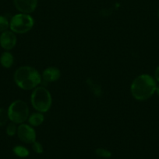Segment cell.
I'll use <instances>...</instances> for the list:
<instances>
[{"label":"cell","instance_id":"cell-4","mask_svg":"<svg viewBox=\"0 0 159 159\" xmlns=\"http://www.w3.org/2000/svg\"><path fill=\"white\" fill-rule=\"evenodd\" d=\"M8 116L11 122L16 124H23L29 117V107L23 100H16L8 108Z\"/></svg>","mask_w":159,"mask_h":159},{"label":"cell","instance_id":"cell-20","mask_svg":"<svg viewBox=\"0 0 159 159\" xmlns=\"http://www.w3.org/2000/svg\"><path fill=\"white\" fill-rule=\"evenodd\" d=\"M155 93H157V94L158 95V96H159V85H157V88H156V91H155Z\"/></svg>","mask_w":159,"mask_h":159},{"label":"cell","instance_id":"cell-21","mask_svg":"<svg viewBox=\"0 0 159 159\" xmlns=\"http://www.w3.org/2000/svg\"><path fill=\"white\" fill-rule=\"evenodd\" d=\"M157 17H158V19H159V9H158V11H157Z\"/></svg>","mask_w":159,"mask_h":159},{"label":"cell","instance_id":"cell-10","mask_svg":"<svg viewBox=\"0 0 159 159\" xmlns=\"http://www.w3.org/2000/svg\"><path fill=\"white\" fill-rule=\"evenodd\" d=\"M28 124L31 126V127H38V126L41 125L45 121V116L42 113L40 112H37V113H34L31 115H30L29 117L27 119Z\"/></svg>","mask_w":159,"mask_h":159},{"label":"cell","instance_id":"cell-9","mask_svg":"<svg viewBox=\"0 0 159 159\" xmlns=\"http://www.w3.org/2000/svg\"><path fill=\"white\" fill-rule=\"evenodd\" d=\"M61 76V71L55 67H48L44 70L42 73V79L46 82H54L59 79Z\"/></svg>","mask_w":159,"mask_h":159},{"label":"cell","instance_id":"cell-6","mask_svg":"<svg viewBox=\"0 0 159 159\" xmlns=\"http://www.w3.org/2000/svg\"><path fill=\"white\" fill-rule=\"evenodd\" d=\"M17 136L26 144H32L36 141V132L30 124H21L17 127Z\"/></svg>","mask_w":159,"mask_h":159},{"label":"cell","instance_id":"cell-18","mask_svg":"<svg viewBox=\"0 0 159 159\" xmlns=\"http://www.w3.org/2000/svg\"><path fill=\"white\" fill-rule=\"evenodd\" d=\"M32 148L34 150V152L37 154H42L44 152L43 146L38 141H35L34 143H32Z\"/></svg>","mask_w":159,"mask_h":159},{"label":"cell","instance_id":"cell-16","mask_svg":"<svg viewBox=\"0 0 159 159\" xmlns=\"http://www.w3.org/2000/svg\"><path fill=\"white\" fill-rule=\"evenodd\" d=\"M9 28V21L3 16H0V33L6 31Z\"/></svg>","mask_w":159,"mask_h":159},{"label":"cell","instance_id":"cell-19","mask_svg":"<svg viewBox=\"0 0 159 159\" xmlns=\"http://www.w3.org/2000/svg\"><path fill=\"white\" fill-rule=\"evenodd\" d=\"M154 79L159 82V65L156 68L155 71H154Z\"/></svg>","mask_w":159,"mask_h":159},{"label":"cell","instance_id":"cell-1","mask_svg":"<svg viewBox=\"0 0 159 159\" xmlns=\"http://www.w3.org/2000/svg\"><path fill=\"white\" fill-rule=\"evenodd\" d=\"M156 88L155 79L150 75L142 74L132 81L130 92L134 99L138 101H144L154 94Z\"/></svg>","mask_w":159,"mask_h":159},{"label":"cell","instance_id":"cell-2","mask_svg":"<svg viewBox=\"0 0 159 159\" xmlns=\"http://www.w3.org/2000/svg\"><path fill=\"white\" fill-rule=\"evenodd\" d=\"M16 85L23 90H32L38 86L42 81V77L36 68L31 66H21L14 73Z\"/></svg>","mask_w":159,"mask_h":159},{"label":"cell","instance_id":"cell-13","mask_svg":"<svg viewBox=\"0 0 159 159\" xmlns=\"http://www.w3.org/2000/svg\"><path fill=\"white\" fill-rule=\"evenodd\" d=\"M95 154H96L97 156L100 157V158H111L112 156V153L111 152H109L108 150L107 149H104V148H97L95 150Z\"/></svg>","mask_w":159,"mask_h":159},{"label":"cell","instance_id":"cell-15","mask_svg":"<svg viewBox=\"0 0 159 159\" xmlns=\"http://www.w3.org/2000/svg\"><path fill=\"white\" fill-rule=\"evenodd\" d=\"M6 134L9 137H13L17 133V127L16 126V124L13 122L9 123L7 125L6 129Z\"/></svg>","mask_w":159,"mask_h":159},{"label":"cell","instance_id":"cell-14","mask_svg":"<svg viewBox=\"0 0 159 159\" xmlns=\"http://www.w3.org/2000/svg\"><path fill=\"white\" fill-rule=\"evenodd\" d=\"M8 120H9V119L7 110L3 108H0V127L6 125Z\"/></svg>","mask_w":159,"mask_h":159},{"label":"cell","instance_id":"cell-11","mask_svg":"<svg viewBox=\"0 0 159 159\" xmlns=\"http://www.w3.org/2000/svg\"><path fill=\"white\" fill-rule=\"evenodd\" d=\"M14 57L9 51H5L0 57V64L5 68H10L13 65Z\"/></svg>","mask_w":159,"mask_h":159},{"label":"cell","instance_id":"cell-12","mask_svg":"<svg viewBox=\"0 0 159 159\" xmlns=\"http://www.w3.org/2000/svg\"><path fill=\"white\" fill-rule=\"evenodd\" d=\"M13 152L17 156L20 157V158H26L29 155V151L25 147L21 145H17L13 148Z\"/></svg>","mask_w":159,"mask_h":159},{"label":"cell","instance_id":"cell-8","mask_svg":"<svg viewBox=\"0 0 159 159\" xmlns=\"http://www.w3.org/2000/svg\"><path fill=\"white\" fill-rule=\"evenodd\" d=\"M13 3L20 12L30 14L37 8V0H13Z\"/></svg>","mask_w":159,"mask_h":159},{"label":"cell","instance_id":"cell-7","mask_svg":"<svg viewBox=\"0 0 159 159\" xmlns=\"http://www.w3.org/2000/svg\"><path fill=\"white\" fill-rule=\"evenodd\" d=\"M17 36L12 30L4 31L0 35V46L6 51H10L16 46Z\"/></svg>","mask_w":159,"mask_h":159},{"label":"cell","instance_id":"cell-3","mask_svg":"<svg viewBox=\"0 0 159 159\" xmlns=\"http://www.w3.org/2000/svg\"><path fill=\"white\" fill-rule=\"evenodd\" d=\"M31 102L34 110L45 113L51 108L52 98L50 92L46 88L37 86L33 89L31 96Z\"/></svg>","mask_w":159,"mask_h":159},{"label":"cell","instance_id":"cell-5","mask_svg":"<svg viewBox=\"0 0 159 159\" xmlns=\"http://www.w3.org/2000/svg\"><path fill=\"white\" fill-rule=\"evenodd\" d=\"M34 20L30 14L20 12L16 14L9 21V28L15 34H23L29 32L33 28Z\"/></svg>","mask_w":159,"mask_h":159},{"label":"cell","instance_id":"cell-17","mask_svg":"<svg viewBox=\"0 0 159 159\" xmlns=\"http://www.w3.org/2000/svg\"><path fill=\"white\" fill-rule=\"evenodd\" d=\"M87 83L88 84L89 86H90V89H91L92 92H93V93H94L96 96H101V88H100L98 85L94 84V82L91 80H87Z\"/></svg>","mask_w":159,"mask_h":159}]
</instances>
